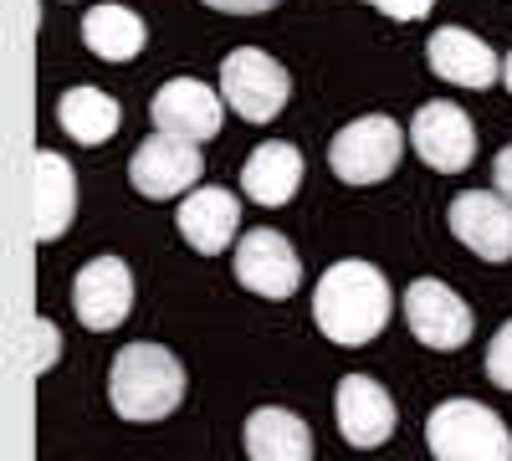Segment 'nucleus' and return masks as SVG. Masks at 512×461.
<instances>
[{
	"instance_id": "nucleus-1",
	"label": "nucleus",
	"mask_w": 512,
	"mask_h": 461,
	"mask_svg": "<svg viewBox=\"0 0 512 461\" xmlns=\"http://www.w3.org/2000/svg\"><path fill=\"white\" fill-rule=\"evenodd\" d=\"M390 308H395V298H390L384 272L374 262H359V257L333 262L313 287V323L338 349L374 344L384 333V323H390Z\"/></svg>"
},
{
	"instance_id": "nucleus-2",
	"label": "nucleus",
	"mask_w": 512,
	"mask_h": 461,
	"mask_svg": "<svg viewBox=\"0 0 512 461\" xmlns=\"http://www.w3.org/2000/svg\"><path fill=\"white\" fill-rule=\"evenodd\" d=\"M108 400L123 421H164L185 400V364L164 344H123L108 369Z\"/></svg>"
},
{
	"instance_id": "nucleus-3",
	"label": "nucleus",
	"mask_w": 512,
	"mask_h": 461,
	"mask_svg": "<svg viewBox=\"0 0 512 461\" xmlns=\"http://www.w3.org/2000/svg\"><path fill=\"white\" fill-rule=\"evenodd\" d=\"M425 446L436 461H512V431L482 400H441L425 421Z\"/></svg>"
},
{
	"instance_id": "nucleus-4",
	"label": "nucleus",
	"mask_w": 512,
	"mask_h": 461,
	"mask_svg": "<svg viewBox=\"0 0 512 461\" xmlns=\"http://www.w3.org/2000/svg\"><path fill=\"white\" fill-rule=\"evenodd\" d=\"M405 139L395 118L384 113H364L354 123H344V129L333 134L328 144V170L344 180V185H379L395 175V164L405 154Z\"/></svg>"
},
{
	"instance_id": "nucleus-5",
	"label": "nucleus",
	"mask_w": 512,
	"mask_h": 461,
	"mask_svg": "<svg viewBox=\"0 0 512 461\" xmlns=\"http://www.w3.org/2000/svg\"><path fill=\"white\" fill-rule=\"evenodd\" d=\"M221 93H226V108L246 123H272L282 108H287V93H292V77L277 57H267L262 47H236L226 62H221Z\"/></svg>"
},
{
	"instance_id": "nucleus-6",
	"label": "nucleus",
	"mask_w": 512,
	"mask_h": 461,
	"mask_svg": "<svg viewBox=\"0 0 512 461\" xmlns=\"http://www.w3.org/2000/svg\"><path fill=\"white\" fill-rule=\"evenodd\" d=\"M400 303H405L410 333H415L425 349L451 354V349H461V344H472V328H477L472 303H461V292L446 287L441 277H415V282L405 287Z\"/></svg>"
},
{
	"instance_id": "nucleus-7",
	"label": "nucleus",
	"mask_w": 512,
	"mask_h": 461,
	"mask_svg": "<svg viewBox=\"0 0 512 461\" xmlns=\"http://www.w3.org/2000/svg\"><path fill=\"white\" fill-rule=\"evenodd\" d=\"M128 180H134V190L144 200H175V195H185L205 180V154L190 139L154 134L134 149V159H128Z\"/></svg>"
},
{
	"instance_id": "nucleus-8",
	"label": "nucleus",
	"mask_w": 512,
	"mask_h": 461,
	"mask_svg": "<svg viewBox=\"0 0 512 461\" xmlns=\"http://www.w3.org/2000/svg\"><path fill=\"white\" fill-rule=\"evenodd\" d=\"M236 282L256 298H292L297 287H303V262H297V251L282 231L272 226H256L236 241Z\"/></svg>"
},
{
	"instance_id": "nucleus-9",
	"label": "nucleus",
	"mask_w": 512,
	"mask_h": 461,
	"mask_svg": "<svg viewBox=\"0 0 512 461\" xmlns=\"http://www.w3.org/2000/svg\"><path fill=\"white\" fill-rule=\"evenodd\" d=\"M333 415H338V436H344L354 451L384 446L400 426V410H395L390 390H384L379 380H369V374H344V380H338Z\"/></svg>"
},
{
	"instance_id": "nucleus-10",
	"label": "nucleus",
	"mask_w": 512,
	"mask_h": 461,
	"mask_svg": "<svg viewBox=\"0 0 512 461\" xmlns=\"http://www.w3.org/2000/svg\"><path fill=\"white\" fill-rule=\"evenodd\" d=\"M451 236L482 262H512V200L502 190H461L451 200Z\"/></svg>"
},
{
	"instance_id": "nucleus-11",
	"label": "nucleus",
	"mask_w": 512,
	"mask_h": 461,
	"mask_svg": "<svg viewBox=\"0 0 512 461\" xmlns=\"http://www.w3.org/2000/svg\"><path fill=\"white\" fill-rule=\"evenodd\" d=\"M221 103H226V93L205 88L200 77H169L164 88L154 93V103H149V118H154L159 134L205 144V139L221 134V113H226Z\"/></svg>"
},
{
	"instance_id": "nucleus-12",
	"label": "nucleus",
	"mask_w": 512,
	"mask_h": 461,
	"mask_svg": "<svg viewBox=\"0 0 512 461\" xmlns=\"http://www.w3.org/2000/svg\"><path fill=\"white\" fill-rule=\"evenodd\" d=\"M410 144L436 175H461L477 159V129L456 103H425L410 118Z\"/></svg>"
},
{
	"instance_id": "nucleus-13",
	"label": "nucleus",
	"mask_w": 512,
	"mask_h": 461,
	"mask_svg": "<svg viewBox=\"0 0 512 461\" xmlns=\"http://www.w3.org/2000/svg\"><path fill=\"white\" fill-rule=\"evenodd\" d=\"M72 308H77V323L93 333L118 328L128 318V308H134V272H128V262L93 257L72 282Z\"/></svg>"
},
{
	"instance_id": "nucleus-14",
	"label": "nucleus",
	"mask_w": 512,
	"mask_h": 461,
	"mask_svg": "<svg viewBox=\"0 0 512 461\" xmlns=\"http://www.w3.org/2000/svg\"><path fill=\"white\" fill-rule=\"evenodd\" d=\"M425 62H431V72L441 82H451V88H472V93L492 88V82L502 77V57L466 26L431 31V41H425Z\"/></svg>"
},
{
	"instance_id": "nucleus-15",
	"label": "nucleus",
	"mask_w": 512,
	"mask_h": 461,
	"mask_svg": "<svg viewBox=\"0 0 512 461\" xmlns=\"http://www.w3.org/2000/svg\"><path fill=\"white\" fill-rule=\"evenodd\" d=\"M77 216V175L57 149H36L31 159V221H36V241L47 246L57 236H67Z\"/></svg>"
},
{
	"instance_id": "nucleus-16",
	"label": "nucleus",
	"mask_w": 512,
	"mask_h": 461,
	"mask_svg": "<svg viewBox=\"0 0 512 461\" xmlns=\"http://www.w3.org/2000/svg\"><path fill=\"white\" fill-rule=\"evenodd\" d=\"M180 236L200 251V257H221V251L236 241L241 231V200L221 185H195L180 200V216H175Z\"/></svg>"
},
{
	"instance_id": "nucleus-17",
	"label": "nucleus",
	"mask_w": 512,
	"mask_h": 461,
	"mask_svg": "<svg viewBox=\"0 0 512 461\" xmlns=\"http://www.w3.org/2000/svg\"><path fill=\"white\" fill-rule=\"evenodd\" d=\"M246 456L251 461H313V431L303 415L282 405H262L246 415Z\"/></svg>"
},
{
	"instance_id": "nucleus-18",
	"label": "nucleus",
	"mask_w": 512,
	"mask_h": 461,
	"mask_svg": "<svg viewBox=\"0 0 512 461\" xmlns=\"http://www.w3.org/2000/svg\"><path fill=\"white\" fill-rule=\"evenodd\" d=\"M144 41H149L144 16L118 6V0H103V6H93L82 16V47L103 62H134L144 52Z\"/></svg>"
},
{
	"instance_id": "nucleus-19",
	"label": "nucleus",
	"mask_w": 512,
	"mask_h": 461,
	"mask_svg": "<svg viewBox=\"0 0 512 461\" xmlns=\"http://www.w3.org/2000/svg\"><path fill=\"white\" fill-rule=\"evenodd\" d=\"M303 185V154L292 144H262L241 164V190L256 205H287Z\"/></svg>"
},
{
	"instance_id": "nucleus-20",
	"label": "nucleus",
	"mask_w": 512,
	"mask_h": 461,
	"mask_svg": "<svg viewBox=\"0 0 512 461\" xmlns=\"http://www.w3.org/2000/svg\"><path fill=\"white\" fill-rule=\"evenodd\" d=\"M57 123H62V134H67V139L98 149V144H108V139L118 134L123 108H118L113 93L88 88V82H82V88H67V93L57 98Z\"/></svg>"
},
{
	"instance_id": "nucleus-21",
	"label": "nucleus",
	"mask_w": 512,
	"mask_h": 461,
	"mask_svg": "<svg viewBox=\"0 0 512 461\" xmlns=\"http://www.w3.org/2000/svg\"><path fill=\"white\" fill-rule=\"evenodd\" d=\"M487 380L512 395V318L497 328V339L487 344Z\"/></svg>"
},
{
	"instance_id": "nucleus-22",
	"label": "nucleus",
	"mask_w": 512,
	"mask_h": 461,
	"mask_svg": "<svg viewBox=\"0 0 512 461\" xmlns=\"http://www.w3.org/2000/svg\"><path fill=\"white\" fill-rule=\"evenodd\" d=\"M31 344H36V354H31V374H47V369L57 364V354H62V333H57V323H52V318H31Z\"/></svg>"
},
{
	"instance_id": "nucleus-23",
	"label": "nucleus",
	"mask_w": 512,
	"mask_h": 461,
	"mask_svg": "<svg viewBox=\"0 0 512 461\" xmlns=\"http://www.w3.org/2000/svg\"><path fill=\"white\" fill-rule=\"evenodd\" d=\"M364 6H374L379 16H390V21H420V16L436 11V0H364Z\"/></svg>"
},
{
	"instance_id": "nucleus-24",
	"label": "nucleus",
	"mask_w": 512,
	"mask_h": 461,
	"mask_svg": "<svg viewBox=\"0 0 512 461\" xmlns=\"http://www.w3.org/2000/svg\"><path fill=\"white\" fill-rule=\"evenodd\" d=\"M200 6L226 11V16H267L272 6H282V0H200Z\"/></svg>"
},
{
	"instance_id": "nucleus-25",
	"label": "nucleus",
	"mask_w": 512,
	"mask_h": 461,
	"mask_svg": "<svg viewBox=\"0 0 512 461\" xmlns=\"http://www.w3.org/2000/svg\"><path fill=\"white\" fill-rule=\"evenodd\" d=\"M492 180H497V190H502V195L512 200V144H507V149L497 154V164H492Z\"/></svg>"
},
{
	"instance_id": "nucleus-26",
	"label": "nucleus",
	"mask_w": 512,
	"mask_h": 461,
	"mask_svg": "<svg viewBox=\"0 0 512 461\" xmlns=\"http://www.w3.org/2000/svg\"><path fill=\"white\" fill-rule=\"evenodd\" d=\"M502 82H507V93H512V57L502 62Z\"/></svg>"
}]
</instances>
